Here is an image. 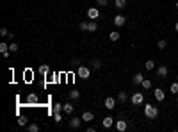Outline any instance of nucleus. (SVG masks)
I'll list each match as a JSON object with an SVG mask.
<instances>
[{
  "label": "nucleus",
  "mask_w": 178,
  "mask_h": 132,
  "mask_svg": "<svg viewBox=\"0 0 178 132\" xmlns=\"http://www.w3.org/2000/svg\"><path fill=\"white\" fill-rule=\"evenodd\" d=\"M144 116L150 118V120H155V118L159 116V109H157L155 105H152V104H146V105H144Z\"/></svg>",
  "instance_id": "obj_1"
},
{
  "label": "nucleus",
  "mask_w": 178,
  "mask_h": 132,
  "mask_svg": "<svg viewBox=\"0 0 178 132\" xmlns=\"http://www.w3.org/2000/svg\"><path fill=\"white\" fill-rule=\"evenodd\" d=\"M77 75H78L82 80H87V79L91 77V70H89L87 66H82V64H80V66L77 68Z\"/></svg>",
  "instance_id": "obj_2"
},
{
  "label": "nucleus",
  "mask_w": 178,
  "mask_h": 132,
  "mask_svg": "<svg viewBox=\"0 0 178 132\" xmlns=\"http://www.w3.org/2000/svg\"><path fill=\"white\" fill-rule=\"evenodd\" d=\"M25 104H27V105H37V104H39L37 95H36V93H29L27 98H25Z\"/></svg>",
  "instance_id": "obj_3"
},
{
  "label": "nucleus",
  "mask_w": 178,
  "mask_h": 132,
  "mask_svg": "<svg viewBox=\"0 0 178 132\" xmlns=\"http://www.w3.org/2000/svg\"><path fill=\"white\" fill-rule=\"evenodd\" d=\"M130 102H132L134 105H141V104L144 102V95L137 91V93H134V95H132V98H130Z\"/></svg>",
  "instance_id": "obj_4"
},
{
  "label": "nucleus",
  "mask_w": 178,
  "mask_h": 132,
  "mask_svg": "<svg viewBox=\"0 0 178 132\" xmlns=\"http://www.w3.org/2000/svg\"><path fill=\"white\" fill-rule=\"evenodd\" d=\"M98 16H100V9L98 7H89L87 9V18L89 20H96Z\"/></svg>",
  "instance_id": "obj_5"
},
{
  "label": "nucleus",
  "mask_w": 178,
  "mask_h": 132,
  "mask_svg": "<svg viewBox=\"0 0 178 132\" xmlns=\"http://www.w3.org/2000/svg\"><path fill=\"white\" fill-rule=\"evenodd\" d=\"M153 97H155L157 102H162V100L166 98V93H164L162 88H157V89H153Z\"/></svg>",
  "instance_id": "obj_6"
},
{
  "label": "nucleus",
  "mask_w": 178,
  "mask_h": 132,
  "mask_svg": "<svg viewBox=\"0 0 178 132\" xmlns=\"http://www.w3.org/2000/svg\"><path fill=\"white\" fill-rule=\"evenodd\" d=\"M82 122H84L82 118H77V116H73V118L70 120V127H71V129H80V127H82Z\"/></svg>",
  "instance_id": "obj_7"
},
{
  "label": "nucleus",
  "mask_w": 178,
  "mask_h": 132,
  "mask_svg": "<svg viewBox=\"0 0 178 132\" xmlns=\"http://www.w3.org/2000/svg\"><path fill=\"white\" fill-rule=\"evenodd\" d=\"M157 77H159V79H166V77H168V66H166V64H162V66L157 68Z\"/></svg>",
  "instance_id": "obj_8"
},
{
  "label": "nucleus",
  "mask_w": 178,
  "mask_h": 132,
  "mask_svg": "<svg viewBox=\"0 0 178 132\" xmlns=\"http://www.w3.org/2000/svg\"><path fill=\"white\" fill-rule=\"evenodd\" d=\"M116 100H118V98H112V97H107V98H105V107H107L109 111H112V109L116 107Z\"/></svg>",
  "instance_id": "obj_9"
},
{
  "label": "nucleus",
  "mask_w": 178,
  "mask_h": 132,
  "mask_svg": "<svg viewBox=\"0 0 178 132\" xmlns=\"http://www.w3.org/2000/svg\"><path fill=\"white\" fill-rule=\"evenodd\" d=\"M114 125H116V129H118L119 132H125L127 129H128V125H127V122H125V120H118Z\"/></svg>",
  "instance_id": "obj_10"
},
{
  "label": "nucleus",
  "mask_w": 178,
  "mask_h": 132,
  "mask_svg": "<svg viewBox=\"0 0 178 132\" xmlns=\"http://www.w3.org/2000/svg\"><path fill=\"white\" fill-rule=\"evenodd\" d=\"M125 21H127V20H125V16H123V14H116V16H114V25L123 27V25H125Z\"/></svg>",
  "instance_id": "obj_11"
},
{
  "label": "nucleus",
  "mask_w": 178,
  "mask_h": 132,
  "mask_svg": "<svg viewBox=\"0 0 178 132\" xmlns=\"http://www.w3.org/2000/svg\"><path fill=\"white\" fill-rule=\"evenodd\" d=\"M102 125H103L105 129H111V127L114 125V118H111V116H105V118L102 120Z\"/></svg>",
  "instance_id": "obj_12"
},
{
  "label": "nucleus",
  "mask_w": 178,
  "mask_h": 132,
  "mask_svg": "<svg viewBox=\"0 0 178 132\" xmlns=\"http://www.w3.org/2000/svg\"><path fill=\"white\" fill-rule=\"evenodd\" d=\"M82 120H84V123H89V122L94 120V114H93L91 111H86V113L82 114Z\"/></svg>",
  "instance_id": "obj_13"
},
{
  "label": "nucleus",
  "mask_w": 178,
  "mask_h": 132,
  "mask_svg": "<svg viewBox=\"0 0 178 132\" xmlns=\"http://www.w3.org/2000/svg\"><path fill=\"white\" fill-rule=\"evenodd\" d=\"M73 111H75V107H73L71 104H62V113H64V114H71Z\"/></svg>",
  "instance_id": "obj_14"
},
{
  "label": "nucleus",
  "mask_w": 178,
  "mask_h": 132,
  "mask_svg": "<svg viewBox=\"0 0 178 132\" xmlns=\"http://www.w3.org/2000/svg\"><path fill=\"white\" fill-rule=\"evenodd\" d=\"M39 73L45 75V77H48V73H50V66H48V64H41V66H39Z\"/></svg>",
  "instance_id": "obj_15"
},
{
  "label": "nucleus",
  "mask_w": 178,
  "mask_h": 132,
  "mask_svg": "<svg viewBox=\"0 0 178 132\" xmlns=\"http://www.w3.org/2000/svg\"><path fill=\"white\" fill-rule=\"evenodd\" d=\"M68 97H70L71 100H78V98H80V91H77V89H71V91H68Z\"/></svg>",
  "instance_id": "obj_16"
},
{
  "label": "nucleus",
  "mask_w": 178,
  "mask_h": 132,
  "mask_svg": "<svg viewBox=\"0 0 178 132\" xmlns=\"http://www.w3.org/2000/svg\"><path fill=\"white\" fill-rule=\"evenodd\" d=\"M143 80H144V77H143L141 73H136V75H134V79H132V82H134L136 86H137V84H143Z\"/></svg>",
  "instance_id": "obj_17"
},
{
  "label": "nucleus",
  "mask_w": 178,
  "mask_h": 132,
  "mask_svg": "<svg viewBox=\"0 0 178 132\" xmlns=\"http://www.w3.org/2000/svg\"><path fill=\"white\" fill-rule=\"evenodd\" d=\"M116 98H118V102H123V104H125V102H127V100H128V95H127V93H125V91H119V93H118V97H116Z\"/></svg>",
  "instance_id": "obj_18"
},
{
  "label": "nucleus",
  "mask_w": 178,
  "mask_h": 132,
  "mask_svg": "<svg viewBox=\"0 0 178 132\" xmlns=\"http://www.w3.org/2000/svg\"><path fill=\"white\" fill-rule=\"evenodd\" d=\"M119 38H121V34H119L118 30H114V32H111V34H109V39H111V41H118Z\"/></svg>",
  "instance_id": "obj_19"
},
{
  "label": "nucleus",
  "mask_w": 178,
  "mask_h": 132,
  "mask_svg": "<svg viewBox=\"0 0 178 132\" xmlns=\"http://www.w3.org/2000/svg\"><path fill=\"white\" fill-rule=\"evenodd\" d=\"M96 29H98L96 21H94V20H91V21H89V27H87V30H89V32H96Z\"/></svg>",
  "instance_id": "obj_20"
},
{
  "label": "nucleus",
  "mask_w": 178,
  "mask_h": 132,
  "mask_svg": "<svg viewBox=\"0 0 178 132\" xmlns=\"http://www.w3.org/2000/svg\"><path fill=\"white\" fill-rule=\"evenodd\" d=\"M114 5H116V9H123L127 5V0H114Z\"/></svg>",
  "instance_id": "obj_21"
},
{
  "label": "nucleus",
  "mask_w": 178,
  "mask_h": 132,
  "mask_svg": "<svg viewBox=\"0 0 178 132\" xmlns=\"http://www.w3.org/2000/svg\"><path fill=\"white\" fill-rule=\"evenodd\" d=\"M144 68H146V70H148V72H152V70H153V68H155V63H153V61H152V59H150V61H146V63H144Z\"/></svg>",
  "instance_id": "obj_22"
},
{
  "label": "nucleus",
  "mask_w": 178,
  "mask_h": 132,
  "mask_svg": "<svg viewBox=\"0 0 178 132\" xmlns=\"http://www.w3.org/2000/svg\"><path fill=\"white\" fill-rule=\"evenodd\" d=\"M27 131H29V132H39V125H36V123H30V125L27 127Z\"/></svg>",
  "instance_id": "obj_23"
},
{
  "label": "nucleus",
  "mask_w": 178,
  "mask_h": 132,
  "mask_svg": "<svg viewBox=\"0 0 178 132\" xmlns=\"http://www.w3.org/2000/svg\"><path fill=\"white\" fill-rule=\"evenodd\" d=\"M169 91H171L173 95H178V82H173V84H171V88H169Z\"/></svg>",
  "instance_id": "obj_24"
},
{
  "label": "nucleus",
  "mask_w": 178,
  "mask_h": 132,
  "mask_svg": "<svg viewBox=\"0 0 178 132\" xmlns=\"http://www.w3.org/2000/svg\"><path fill=\"white\" fill-rule=\"evenodd\" d=\"M157 46H159V48H160V50H164V48H166V46H168V41H166V39H160V41H159V43H157Z\"/></svg>",
  "instance_id": "obj_25"
},
{
  "label": "nucleus",
  "mask_w": 178,
  "mask_h": 132,
  "mask_svg": "<svg viewBox=\"0 0 178 132\" xmlns=\"http://www.w3.org/2000/svg\"><path fill=\"white\" fill-rule=\"evenodd\" d=\"M141 86H143V88H144V89H150V88H152V80H148V79H144V80H143V84H141Z\"/></svg>",
  "instance_id": "obj_26"
},
{
  "label": "nucleus",
  "mask_w": 178,
  "mask_h": 132,
  "mask_svg": "<svg viewBox=\"0 0 178 132\" xmlns=\"http://www.w3.org/2000/svg\"><path fill=\"white\" fill-rule=\"evenodd\" d=\"M7 50H9V45H7L5 41H2V43H0V52H7Z\"/></svg>",
  "instance_id": "obj_27"
},
{
  "label": "nucleus",
  "mask_w": 178,
  "mask_h": 132,
  "mask_svg": "<svg viewBox=\"0 0 178 132\" xmlns=\"http://www.w3.org/2000/svg\"><path fill=\"white\" fill-rule=\"evenodd\" d=\"M53 113H61L62 111V104H53V109H52Z\"/></svg>",
  "instance_id": "obj_28"
},
{
  "label": "nucleus",
  "mask_w": 178,
  "mask_h": 132,
  "mask_svg": "<svg viewBox=\"0 0 178 132\" xmlns=\"http://www.w3.org/2000/svg\"><path fill=\"white\" fill-rule=\"evenodd\" d=\"M53 120H55V123H61V120H62V114H61V113H53Z\"/></svg>",
  "instance_id": "obj_29"
},
{
  "label": "nucleus",
  "mask_w": 178,
  "mask_h": 132,
  "mask_svg": "<svg viewBox=\"0 0 178 132\" xmlns=\"http://www.w3.org/2000/svg\"><path fill=\"white\" fill-rule=\"evenodd\" d=\"M0 36H4V38H7V36H11V34H9V30H7L5 27H2V29H0Z\"/></svg>",
  "instance_id": "obj_30"
},
{
  "label": "nucleus",
  "mask_w": 178,
  "mask_h": 132,
  "mask_svg": "<svg viewBox=\"0 0 178 132\" xmlns=\"http://www.w3.org/2000/svg\"><path fill=\"white\" fill-rule=\"evenodd\" d=\"M27 123V118L25 116H18V125H25Z\"/></svg>",
  "instance_id": "obj_31"
},
{
  "label": "nucleus",
  "mask_w": 178,
  "mask_h": 132,
  "mask_svg": "<svg viewBox=\"0 0 178 132\" xmlns=\"http://www.w3.org/2000/svg\"><path fill=\"white\" fill-rule=\"evenodd\" d=\"M87 27H89V21H82L80 23V30H87Z\"/></svg>",
  "instance_id": "obj_32"
},
{
  "label": "nucleus",
  "mask_w": 178,
  "mask_h": 132,
  "mask_svg": "<svg viewBox=\"0 0 178 132\" xmlns=\"http://www.w3.org/2000/svg\"><path fill=\"white\" fill-rule=\"evenodd\" d=\"M18 48H20V46H18L16 43H11V45H9V50H11V52H16Z\"/></svg>",
  "instance_id": "obj_33"
},
{
  "label": "nucleus",
  "mask_w": 178,
  "mask_h": 132,
  "mask_svg": "<svg viewBox=\"0 0 178 132\" xmlns=\"http://www.w3.org/2000/svg\"><path fill=\"white\" fill-rule=\"evenodd\" d=\"M100 64H102V63H100L98 59H94V61L91 63V66H93V68H100Z\"/></svg>",
  "instance_id": "obj_34"
},
{
  "label": "nucleus",
  "mask_w": 178,
  "mask_h": 132,
  "mask_svg": "<svg viewBox=\"0 0 178 132\" xmlns=\"http://www.w3.org/2000/svg\"><path fill=\"white\" fill-rule=\"evenodd\" d=\"M96 5H109V0H96Z\"/></svg>",
  "instance_id": "obj_35"
},
{
  "label": "nucleus",
  "mask_w": 178,
  "mask_h": 132,
  "mask_svg": "<svg viewBox=\"0 0 178 132\" xmlns=\"http://www.w3.org/2000/svg\"><path fill=\"white\" fill-rule=\"evenodd\" d=\"M175 30H177V32H178V21H177V23H175Z\"/></svg>",
  "instance_id": "obj_36"
},
{
  "label": "nucleus",
  "mask_w": 178,
  "mask_h": 132,
  "mask_svg": "<svg viewBox=\"0 0 178 132\" xmlns=\"http://www.w3.org/2000/svg\"><path fill=\"white\" fill-rule=\"evenodd\" d=\"M175 7H177V9H178V2H177V4H175Z\"/></svg>",
  "instance_id": "obj_37"
}]
</instances>
